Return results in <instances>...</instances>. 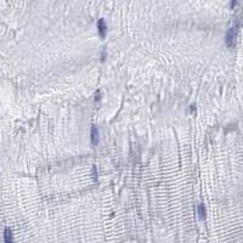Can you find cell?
Returning a JSON list of instances; mask_svg holds the SVG:
<instances>
[{
    "label": "cell",
    "instance_id": "obj_1",
    "mask_svg": "<svg viewBox=\"0 0 243 243\" xmlns=\"http://www.w3.org/2000/svg\"><path fill=\"white\" fill-rule=\"evenodd\" d=\"M237 30H238V24L236 23L232 26L227 32H226V37H225V43L229 48H233L236 44V38H237Z\"/></svg>",
    "mask_w": 243,
    "mask_h": 243
},
{
    "label": "cell",
    "instance_id": "obj_2",
    "mask_svg": "<svg viewBox=\"0 0 243 243\" xmlns=\"http://www.w3.org/2000/svg\"><path fill=\"white\" fill-rule=\"evenodd\" d=\"M97 32H98V35L101 38H105L106 37V33H107V26H106V22L103 18L98 20L97 21Z\"/></svg>",
    "mask_w": 243,
    "mask_h": 243
},
{
    "label": "cell",
    "instance_id": "obj_3",
    "mask_svg": "<svg viewBox=\"0 0 243 243\" xmlns=\"http://www.w3.org/2000/svg\"><path fill=\"white\" fill-rule=\"evenodd\" d=\"M90 139H91V142H93V145L94 146H96L97 142H98V140H100V134H98V130H97V128L95 126V125H93V126H91Z\"/></svg>",
    "mask_w": 243,
    "mask_h": 243
},
{
    "label": "cell",
    "instance_id": "obj_4",
    "mask_svg": "<svg viewBox=\"0 0 243 243\" xmlns=\"http://www.w3.org/2000/svg\"><path fill=\"white\" fill-rule=\"evenodd\" d=\"M197 214H198V218L201 219V220H205V218H207V210H205L204 204L201 203L197 207Z\"/></svg>",
    "mask_w": 243,
    "mask_h": 243
},
{
    "label": "cell",
    "instance_id": "obj_5",
    "mask_svg": "<svg viewBox=\"0 0 243 243\" xmlns=\"http://www.w3.org/2000/svg\"><path fill=\"white\" fill-rule=\"evenodd\" d=\"M5 243H14V241H12V233H11V230L10 229H6L5 230Z\"/></svg>",
    "mask_w": 243,
    "mask_h": 243
},
{
    "label": "cell",
    "instance_id": "obj_6",
    "mask_svg": "<svg viewBox=\"0 0 243 243\" xmlns=\"http://www.w3.org/2000/svg\"><path fill=\"white\" fill-rule=\"evenodd\" d=\"M237 1H238V0H231V9H233V7L236 6V4H237Z\"/></svg>",
    "mask_w": 243,
    "mask_h": 243
}]
</instances>
